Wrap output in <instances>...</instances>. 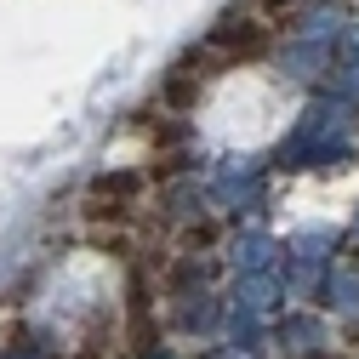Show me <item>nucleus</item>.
Here are the masks:
<instances>
[{"label":"nucleus","mask_w":359,"mask_h":359,"mask_svg":"<svg viewBox=\"0 0 359 359\" xmlns=\"http://www.w3.org/2000/svg\"><path fill=\"white\" fill-rule=\"evenodd\" d=\"M205 52L222 63V69H240V63H262L274 52V29H268L257 12H229L217 18L211 34H205Z\"/></svg>","instance_id":"obj_1"},{"label":"nucleus","mask_w":359,"mask_h":359,"mask_svg":"<svg viewBox=\"0 0 359 359\" xmlns=\"http://www.w3.org/2000/svg\"><path fill=\"white\" fill-rule=\"evenodd\" d=\"M217 74V57L200 46V52H189V57H177V69L160 80V103L165 109H177V114H189L194 103H200V92H205V80Z\"/></svg>","instance_id":"obj_2"},{"label":"nucleus","mask_w":359,"mask_h":359,"mask_svg":"<svg viewBox=\"0 0 359 359\" xmlns=\"http://www.w3.org/2000/svg\"><path fill=\"white\" fill-rule=\"evenodd\" d=\"M149 194V177L137 165H120V171H97L92 189H86V200L92 205H120V211H137Z\"/></svg>","instance_id":"obj_3"},{"label":"nucleus","mask_w":359,"mask_h":359,"mask_svg":"<svg viewBox=\"0 0 359 359\" xmlns=\"http://www.w3.org/2000/svg\"><path fill=\"white\" fill-rule=\"evenodd\" d=\"M217 240H222V217H194L189 229L177 234V245H171V251L194 262V257H205V251H217Z\"/></svg>","instance_id":"obj_4"},{"label":"nucleus","mask_w":359,"mask_h":359,"mask_svg":"<svg viewBox=\"0 0 359 359\" xmlns=\"http://www.w3.org/2000/svg\"><path fill=\"white\" fill-rule=\"evenodd\" d=\"M251 6H257V18L268 23V29H285V23H297V12H302V0H251Z\"/></svg>","instance_id":"obj_5"},{"label":"nucleus","mask_w":359,"mask_h":359,"mask_svg":"<svg viewBox=\"0 0 359 359\" xmlns=\"http://www.w3.org/2000/svg\"><path fill=\"white\" fill-rule=\"evenodd\" d=\"M137 131H149L154 143H183V131H189V126H183V120H160V114L143 109V114H137Z\"/></svg>","instance_id":"obj_6"},{"label":"nucleus","mask_w":359,"mask_h":359,"mask_svg":"<svg viewBox=\"0 0 359 359\" xmlns=\"http://www.w3.org/2000/svg\"><path fill=\"white\" fill-rule=\"evenodd\" d=\"M342 342H348V353L359 359V325H348V337H342Z\"/></svg>","instance_id":"obj_7"}]
</instances>
